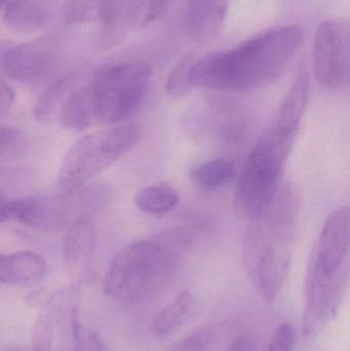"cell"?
I'll use <instances>...</instances> for the list:
<instances>
[{
	"mask_svg": "<svg viewBox=\"0 0 350 351\" xmlns=\"http://www.w3.org/2000/svg\"><path fill=\"white\" fill-rule=\"evenodd\" d=\"M301 29L273 27L192 63L188 78L192 88L244 93L268 86L287 69L302 43Z\"/></svg>",
	"mask_w": 350,
	"mask_h": 351,
	"instance_id": "6da1fadb",
	"label": "cell"
},
{
	"mask_svg": "<svg viewBox=\"0 0 350 351\" xmlns=\"http://www.w3.org/2000/svg\"><path fill=\"white\" fill-rule=\"evenodd\" d=\"M299 210L297 188L283 184L271 206L250 221L245 233L242 263L266 303L277 299L289 276Z\"/></svg>",
	"mask_w": 350,
	"mask_h": 351,
	"instance_id": "7a4b0ae2",
	"label": "cell"
},
{
	"mask_svg": "<svg viewBox=\"0 0 350 351\" xmlns=\"http://www.w3.org/2000/svg\"><path fill=\"white\" fill-rule=\"evenodd\" d=\"M191 241L188 231L174 228L129 243L107 268L103 282L105 295L129 303L152 296L174 276Z\"/></svg>",
	"mask_w": 350,
	"mask_h": 351,
	"instance_id": "3957f363",
	"label": "cell"
},
{
	"mask_svg": "<svg viewBox=\"0 0 350 351\" xmlns=\"http://www.w3.org/2000/svg\"><path fill=\"white\" fill-rule=\"evenodd\" d=\"M297 135L282 133L273 125L259 138L238 179L234 202L240 217L253 220L271 206L283 185L282 177Z\"/></svg>",
	"mask_w": 350,
	"mask_h": 351,
	"instance_id": "277c9868",
	"label": "cell"
},
{
	"mask_svg": "<svg viewBox=\"0 0 350 351\" xmlns=\"http://www.w3.org/2000/svg\"><path fill=\"white\" fill-rule=\"evenodd\" d=\"M110 202L104 186H84L62 193L5 200L1 197L0 222H16L40 230L68 229L74 223L88 221Z\"/></svg>",
	"mask_w": 350,
	"mask_h": 351,
	"instance_id": "5b68a950",
	"label": "cell"
},
{
	"mask_svg": "<svg viewBox=\"0 0 350 351\" xmlns=\"http://www.w3.org/2000/svg\"><path fill=\"white\" fill-rule=\"evenodd\" d=\"M149 64L117 60L101 66L86 86L95 125H116L133 114L147 94Z\"/></svg>",
	"mask_w": 350,
	"mask_h": 351,
	"instance_id": "8992f818",
	"label": "cell"
},
{
	"mask_svg": "<svg viewBox=\"0 0 350 351\" xmlns=\"http://www.w3.org/2000/svg\"><path fill=\"white\" fill-rule=\"evenodd\" d=\"M142 129L123 123L78 139L70 147L60 169L58 183L63 190H75L123 158L137 145Z\"/></svg>",
	"mask_w": 350,
	"mask_h": 351,
	"instance_id": "52a82bcc",
	"label": "cell"
},
{
	"mask_svg": "<svg viewBox=\"0 0 350 351\" xmlns=\"http://www.w3.org/2000/svg\"><path fill=\"white\" fill-rule=\"evenodd\" d=\"M305 278L345 298L350 280V206H340L329 215Z\"/></svg>",
	"mask_w": 350,
	"mask_h": 351,
	"instance_id": "ba28073f",
	"label": "cell"
},
{
	"mask_svg": "<svg viewBox=\"0 0 350 351\" xmlns=\"http://www.w3.org/2000/svg\"><path fill=\"white\" fill-rule=\"evenodd\" d=\"M78 293L65 289L41 307L32 334L34 351H77L79 332Z\"/></svg>",
	"mask_w": 350,
	"mask_h": 351,
	"instance_id": "9c48e42d",
	"label": "cell"
},
{
	"mask_svg": "<svg viewBox=\"0 0 350 351\" xmlns=\"http://www.w3.org/2000/svg\"><path fill=\"white\" fill-rule=\"evenodd\" d=\"M314 75L329 90L350 82V20L331 19L318 26L314 37Z\"/></svg>",
	"mask_w": 350,
	"mask_h": 351,
	"instance_id": "30bf717a",
	"label": "cell"
},
{
	"mask_svg": "<svg viewBox=\"0 0 350 351\" xmlns=\"http://www.w3.org/2000/svg\"><path fill=\"white\" fill-rule=\"evenodd\" d=\"M60 51L59 41L53 36L8 47L1 53L2 73L23 84H38L53 73Z\"/></svg>",
	"mask_w": 350,
	"mask_h": 351,
	"instance_id": "8fae6325",
	"label": "cell"
},
{
	"mask_svg": "<svg viewBox=\"0 0 350 351\" xmlns=\"http://www.w3.org/2000/svg\"><path fill=\"white\" fill-rule=\"evenodd\" d=\"M230 0H186L184 30L195 43L214 40L223 30Z\"/></svg>",
	"mask_w": 350,
	"mask_h": 351,
	"instance_id": "7c38bea8",
	"label": "cell"
},
{
	"mask_svg": "<svg viewBox=\"0 0 350 351\" xmlns=\"http://www.w3.org/2000/svg\"><path fill=\"white\" fill-rule=\"evenodd\" d=\"M96 241V232L90 221L74 223L66 231L62 257L66 271L75 282L84 280L90 272Z\"/></svg>",
	"mask_w": 350,
	"mask_h": 351,
	"instance_id": "4fadbf2b",
	"label": "cell"
},
{
	"mask_svg": "<svg viewBox=\"0 0 350 351\" xmlns=\"http://www.w3.org/2000/svg\"><path fill=\"white\" fill-rule=\"evenodd\" d=\"M53 0H10L2 20L10 30L33 33L47 28L53 21Z\"/></svg>",
	"mask_w": 350,
	"mask_h": 351,
	"instance_id": "5bb4252c",
	"label": "cell"
},
{
	"mask_svg": "<svg viewBox=\"0 0 350 351\" xmlns=\"http://www.w3.org/2000/svg\"><path fill=\"white\" fill-rule=\"evenodd\" d=\"M47 261L33 252H16L0 258V280L12 286H35L47 276Z\"/></svg>",
	"mask_w": 350,
	"mask_h": 351,
	"instance_id": "9a60e30c",
	"label": "cell"
},
{
	"mask_svg": "<svg viewBox=\"0 0 350 351\" xmlns=\"http://www.w3.org/2000/svg\"><path fill=\"white\" fill-rule=\"evenodd\" d=\"M308 99H310V74L305 66H302L282 103L275 127L279 132L287 135L298 134L300 121L308 107Z\"/></svg>",
	"mask_w": 350,
	"mask_h": 351,
	"instance_id": "2e32d148",
	"label": "cell"
},
{
	"mask_svg": "<svg viewBox=\"0 0 350 351\" xmlns=\"http://www.w3.org/2000/svg\"><path fill=\"white\" fill-rule=\"evenodd\" d=\"M96 21L100 24L103 45L114 47L125 38L132 24L129 0H101Z\"/></svg>",
	"mask_w": 350,
	"mask_h": 351,
	"instance_id": "e0dca14e",
	"label": "cell"
},
{
	"mask_svg": "<svg viewBox=\"0 0 350 351\" xmlns=\"http://www.w3.org/2000/svg\"><path fill=\"white\" fill-rule=\"evenodd\" d=\"M195 311V299L192 293L182 291L155 315L150 329L155 335H168L184 326L192 317Z\"/></svg>",
	"mask_w": 350,
	"mask_h": 351,
	"instance_id": "ac0fdd59",
	"label": "cell"
},
{
	"mask_svg": "<svg viewBox=\"0 0 350 351\" xmlns=\"http://www.w3.org/2000/svg\"><path fill=\"white\" fill-rule=\"evenodd\" d=\"M60 121L64 129L73 132H84L95 125L86 86L68 96L62 105Z\"/></svg>",
	"mask_w": 350,
	"mask_h": 351,
	"instance_id": "d6986e66",
	"label": "cell"
},
{
	"mask_svg": "<svg viewBox=\"0 0 350 351\" xmlns=\"http://www.w3.org/2000/svg\"><path fill=\"white\" fill-rule=\"evenodd\" d=\"M232 329L229 322L205 326L173 342L164 351H214Z\"/></svg>",
	"mask_w": 350,
	"mask_h": 351,
	"instance_id": "ffe728a7",
	"label": "cell"
},
{
	"mask_svg": "<svg viewBox=\"0 0 350 351\" xmlns=\"http://www.w3.org/2000/svg\"><path fill=\"white\" fill-rule=\"evenodd\" d=\"M134 202L136 206L146 214L164 215L176 208L179 194L168 184H155L138 191Z\"/></svg>",
	"mask_w": 350,
	"mask_h": 351,
	"instance_id": "44dd1931",
	"label": "cell"
},
{
	"mask_svg": "<svg viewBox=\"0 0 350 351\" xmlns=\"http://www.w3.org/2000/svg\"><path fill=\"white\" fill-rule=\"evenodd\" d=\"M234 176V165L227 160H211L193 170L192 180L203 189H217L229 183Z\"/></svg>",
	"mask_w": 350,
	"mask_h": 351,
	"instance_id": "7402d4cb",
	"label": "cell"
},
{
	"mask_svg": "<svg viewBox=\"0 0 350 351\" xmlns=\"http://www.w3.org/2000/svg\"><path fill=\"white\" fill-rule=\"evenodd\" d=\"M73 78V75L60 77L45 90L37 101L33 111L36 121L43 123L51 117L58 104L61 102L68 90L71 88Z\"/></svg>",
	"mask_w": 350,
	"mask_h": 351,
	"instance_id": "603a6c76",
	"label": "cell"
},
{
	"mask_svg": "<svg viewBox=\"0 0 350 351\" xmlns=\"http://www.w3.org/2000/svg\"><path fill=\"white\" fill-rule=\"evenodd\" d=\"M172 0H129L132 23L138 28L149 26L160 20Z\"/></svg>",
	"mask_w": 350,
	"mask_h": 351,
	"instance_id": "cb8c5ba5",
	"label": "cell"
},
{
	"mask_svg": "<svg viewBox=\"0 0 350 351\" xmlns=\"http://www.w3.org/2000/svg\"><path fill=\"white\" fill-rule=\"evenodd\" d=\"M101 0H67L64 21L69 26L97 20Z\"/></svg>",
	"mask_w": 350,
	"mask_h": 351,
	"instance_id": "d4e9b609",
	"label": "cell"
},
{
	"mask_svg": "<svg viewBox=\"0 0 350 351\" xmlns=\"http://www.w3.org/2000/svg\"><path fill=\"white\" fill-rule=\"evenodd\" d=\"M192 62L190 59H184L177 64L172 70L166 82V93L172 98H182L190 92L191 86L189 82L188 73Z\"/></svg>",
	"mask_w": 350,
	"mask_h": 351,
	"instance_id": "484cf974",
	"label": "cell"
},
{
	"mask_svg": "<svg viewBox=\"0 0 350 351\" xmlns=\"http://www.w3.org/2000/svg\"><path fill=\"white\" fill-rule=\"evenodd\" d=\"M22 134L12 127L2 125L0 132V154L2 160L16 156L23 149Z\"/></svg>",
	"mask_w": 350,
	"mask_h": 351,
	"instance_id": "4316f807",
	"label": "cell"
},
{
	"mask_svg": "<svg viewBox=\"0 0 350 351\" xmlns=\"http://www.w3.org/2000/svg\"><path fill=\"white\" fill-rule=\"evenodd\" d=\"M296 332L292 324L284 323L277 327L266 351H293Z\"/></svg>",
	"mask_w": 350,
	"mask_h": 351,
	"instance_id": "83f0119b",
	"label": "cell"
},
{
	"mask_svg": "<svg viewBox=\"0 0 350 351\" xmlns=\"http://www.w3.org/2000/svg\"><path fill=\"white\" fill-rule=\"evenodd\" d=\"M77 351H111L104 338L88 327L80 328Z\"/></svg>",
	"mask_w": 350,
	"mask_h": 351,
	"instance_id": "f1b7e54d",
	"label": "cell"
},
{
	"mask_svg": "<svg viewBox=\"0 0 350 351\" xmlns=\"http://www.w3.org/2000/svg\"><path fill=\"white\" fill-rule=\"evenodd\" d=\"M14 90L3 78L1 80V100H0V117H4L14 103Z\"/></svg>",
	"mask_w": 350,
	"mask_h": 351,
	"instance_id": "f546056e",
	"label": "cell"
},
{
	"mask_svg": "<svg viewBox=\"0 0 350 351\" xmlns=\"http://www.w3.org/2000/svg\"><path fill=\"white\" fill-rule=\"evenodd\" d=\"M226 351H257V346L250 338H240L232 342Z\"/></svg>",
	"mask_w": 350,
	"mask_h": 351,
	"instance_id": "4dcf8cb0",
	"label": "cell"
},
{
	"mask_svg": "<svg viewBox=\"0 0 350 351\" xmlns=\"http://www.w3.org/2000/svg\"><path fill=\"white\" fill-rule=\"evenodd\" d=\"M2 351H34L33 348H6V350H3Z\"/></svg>",
	"mask_w": 350,
	"mask_h": 351,
	"instance_id": "1f68e13d",
	"label": "cell"
},
{
	"mask_svg": "<svg viewBox=\"0 0 350 351\" xmlns=\"http://www.w3.org/2000/svg\"><path fill=\"white\" fill-rule=\"evenodd\" d=\"M2 1H4V0H2Z\"/></svg>",
	"mask_w": 350,
	"mask_h": 351,
	"instance_id": "d6a6232c",
	"label": "cell"
}]
</instances>
